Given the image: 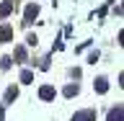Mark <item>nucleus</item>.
I'll return each instance as SVG.
<instances>
[{
	"label": "nucleus",
	"mask_w": 124,
	"mask_h": 121,
	"mask_svg": "<svg viewBox=\"0 0 124 121\" xmlns=\"http://www.w3.org/2000/svg\"><path fill=\"white\" fill-rule=\"evenodd\" d=\"M8 39H13V28L3 26V28H0V41H8Z\"/></svg>",
	"instance_id": "0eeeda50"
},
{
	"label": "nucleus",
	"mask_w": 124,
	"mask_h": 121,
	"mask_svg": "<svg viewBox=\"0 0 124 121\" xmlns=\"http://www.w3.org/2000/svg\"><path fill=\"white\" fill-rule=\"evenodd\" d=\"M108 121H122V106H116L108 111Z\"/></svg>",
	"instance_id": "423d86ee"
},
{
	"label": "nucleus",
	"mask_w": 124,
	"mask_h": 121,
	"mask_svg": "<svg viewBox=\"0 0 124 121\" xmlns=\"http://www.w3.org/2000/svg\"><path fill=\"white\" fill-rule=\"evenodd\" d=\"M93 88H96L98 93H106V90H108V83H106V77H98V80L93 83Z\"/></svg>",
	"instance_id": "39448f33"
},
{
	"label": "nucleus",
	"mask_w": 124,
	"mask_h": 121,
	"mask_svg": "<svg viewBox=\"0 0 124 121\" xmlns=\"http://www.w3.org/2000/svg\"><path fill=\"white\" fill-rule=\"evenodd\" d=\"M72 121H96V111H80L72 116Z\"/></svg>",
	"instance_id": "f03ea898"
},
{
	"label": "nucleus",
	"mask_w": 124,
	"mask_h": 121,
	"mask_svg": "<svg viewBox=\"0 0 124 121\" xmlns=\"http://www.w3.org/2000/svg\"><path fill=\"white\" fill-rule=\"evenodd\" d=\"M16 59H21V62H23V59H26V52H23L21 46H18V49H16Z\"/></svg>",
	"instance_id": "9b49d317"
},
{
	"label": "nucleus",
	"mask_w": 124,
	"mask_h": 121,
	"mask_svg": "<svg viewBox=\"0 0 124 121\" xmlns=\"http://www.w3.org/2000/svg\"><path fill=\"white\" fill-rule=\"evenodd\" d=\"M31 80H34V72H31V70H23L21 72V83H31Z\"/></svg>",
	"instance_id": "6e6552de"
},
{
	"label": "nucleus",
	"mask_w": 124,
	"mask_h": 121,
	"mask_svg": "<svg viewBox=\"0 0 124 121\" xmlns=\"http://www.w3.org/2000/svg\"><path fill=\"white\" fill-rule=\"evenodd\" d=\"M13 5H16V0H5V3L0 5V18H5V15L13 10Z\"/></svg>",
	"instance_id": "20e7f679"
},
{
	"label": "nucleus",
	"mask_w": 124,
	"mask_h": 121,
	"mask_svg": "<svg viewBox=\"0 0 124 121\" xmlns=\"http://www.w3.org/2000/svg\"><path fill=\"white\" fill-rule=\"evenodd\" d=\"M65 95H67V98L78 95V85H67V88H65Z\"/></svg>",
	"instance_id": "1a4fd4ad"
},
{
	"label": "nucleus",
	"mask_w": 124,
	"mask_h": 121,
	"mask_svg": "<svg viewBox=\"0 0 124 121\" xmlns=\"http://www.w3.org/2000/svg\"><path fill=\"white\" fill-rule=\"evenodd\" d=\"M16 95H18V90H16V88H8V93H5V100H13Z\"/></svg>",
	"instance_id": "9d476101"
},
{
	"label": "nucleus",
	"mask_w": 124,
	"mask_h": 121,
	"mask_svg": "<svg viewBox=\"0 0 124 121\" xmlns=\"http://www.w3.org/2000/svg\"><path fill=\"white\" fill-rule=\"evenodd\" d=\"M0 64H3V70H8V67H10V57H3V62H0Z\"/></svg>",
	"instance_id": "f8f14e48"
},
{
	"label": "nucleus",
	"mask_w": 124,
	"mask_h": 121,
	"mask_svg": "<svg viewBox=\"0 0 124 121\" xmlns=\"http://www.w3.org/2000/svg\"><path fill=\"white\" fill-rule=\"evenodd\" d=\"M39 98H41V100H52V98H54V88H49V85H44V88L39 90Z\"/></svg>",
	"instance_id": "7ed1b4c3"
},
{
	"label": "nucleus",
	"mask_w": 124,
	"mask_h": 121,
	"mask_svg": "<svg viewBox=\"0 0 124 121\" xmlns=\"http://www.w3.org/2000/svg\"><path fill=\"white\" fill-rule=\"evenodd\" d=\"M23 15H26V23H31V21H34V18L39 15V5H36V3H31V5H26Z\"/></svg>",
	"instance_id": "f257e3e1"
}]
</instances>
